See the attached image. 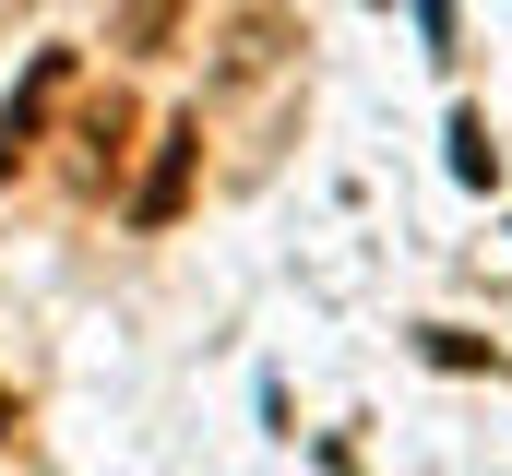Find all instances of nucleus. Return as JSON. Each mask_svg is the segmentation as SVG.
Returning a JSON list of instances; mask_svg holds the SVG:
<instances>
[{
    "mask_svg": "<svg viewBox=\"0 0 512 476\" xmlns=\"http://www.w3.org/2000/svg\"><path fill=\"white\" fill-rule=\"evenodd\" d=\"M191 0H120V48H167Z\"/></svg>",
    "mask_w": 512,
    "mask_h": 476,
    "instance_id": "3",
    "label": "nucleus"
},
{
    "mask_svg": "<svg viewBox=\"0 0 512 476\" xmlns=\"http://www.w3.org/2000/svg\"><path fill=\"white\" fill-rule=\"evenodd\" d=\"M0 441H12V393H0Z\"/></svg>",
    "mask_w": 512,
    "mask_h": 476,
    "instance_id": "4",
    "label": "nucleus"
},
{
    "mask_svg": "<svg viewBox=\"0 0 512 476\" xmlns=\"http://www.w3.org/2000/svg\"><path fill=\"white\" fill-rule=\"evenodd\" d=\"M453 179H465V191H489V179H501V155H489V119H477V108L453 119Z\"/></svg>",
    "mask_w": 512,
    "mask_h": 476,
    "instance_id": "2",
    "label": "nucleus"
},
{
    "mask_svg": "<svg viewBox=\"0 0 512 476\" xmlns=\"http://www.w3.org/2000/svg\"><path fill=\"white\" fill-rule=\"evenodd\" d=\"M191 167H203V119H167V131H155V167H143V191H131V227H179Z\"/></svg>",
    "mask_w": 512,
    "mask_h": 476,
    "instance_id": "1",
    "label": "nucleus"
}]
</instances>
